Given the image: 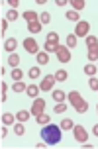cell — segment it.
<instances>
[{"label": "cell", "instance_id": "obj_39", "mask_svg": "<svg viewBox=\"0 0 98 149\" xmlns=\"http://www.w3.org/2000/svg\"><path fill=\"white\" fill-rule=\"evenodd\" d=\"M6 90H8V84H6V82H2V94H6Z\"/></svg>", "mask_w": 98, "mask_h": 149}, {"label": "cell", "instance_id": "obj_13", "mask_svg": "<svg viewBox=\"0 0 98 149\" xmlns=\"http://www.w3.org/2000/svg\"><path fill=\"white\" fill-rule=\"evenodd\" d=\"M24 20H26V22L30 24V22H35V20H39L38 18V14H35V12H33V10H26V12H24Z\"/></svg>", "mask_w": 98, "mask_h": 149}, {"label": "cell", "instance_id": "obj_9", "mask_svg": "<svg viewBox=\"0 0 98 149\" xmlns=\"http://www.w3.org/2000/svg\"><path fill=\"white\" fill-rule=\"evenodd\" d=\"M55 53H57V59L61 63H69L71 61V51H69V47H65V45H59V49Z\"/></svg>", "mask_w": 98, "mask_h": 149}, {"label": "cell", "instance_id": "obj_29", "mask_svg": "<svg viewBox=\"0 0 98 149\" xmlns=\"http://www.w3.org/2000/svg\"><path fill=\"white\" fill-rule=\"evenodd\" d=\"M84 73H86V74H90V77H92V74H96V73H98V69L94 67L92 63H88V65L84 67Z\"/></svg>", "mask_w": 98, "mask_h": 149}, {"label": "cell", "instance_id": "obj_11", "mask_svg": "<svg viewBox=\"0 0 98 149\" xmlns=\"http://www.w3.org/2000/svg\"><path fill=\"white\" fill-rule=\"evenodd\" d=\"M26 92H28V96H31V98H38V94L41 92V88H39L38 84H30V86L26 88Z\"/></svg>", "mask_w": 98, "mask_h": 149}, {"label": "cell", "instance_id": "obj_17", "mask_svg": "<svg viewBox=\"0 0 98 149\" xmlns=\"http://www.w3.org/2000/svg\"><path fill=\"white\" fill-rule=\"evenodd\" d=\"M10 77H12L14 81H22V77H24L22 69H20V67H14V69H12V73H10Z\"/></svg>", "mask_w": 98, "mask_h": 149}, {"label": "cell", "instance_id": "obj_23", "mask_svg": "<svg viewBox=\"0 0 98 149\" xmlns=\"http://www.w3.org/2000/svg\"><path fill=\"white\" fill-rule=\"evenodd\" d=\"M35 122H38V124H43V126H45L47 122H51V118H49V116H47L45 112H43V114H39V116H35Z\"/></svg>", "mask_w": 98, "mask_h": 149}, {"label": "cell", "instance_id": "obj_19", "mask_svg": "<svg viewBox=\"0 0 98 149\" xmlns=\"http://www.w3.org/2000/svg\"><path fill=\"white\" fill-rule=\"evenodd\" d=\"M67 20L69 22H81V16H79V12H75V10H71V12H67Z\"/></svg>", "mask_w": 98, "mask_h": 149}, {"label": "cell", "instance_id": "obj_20", "mask_svg": "<svg viewBox=\"0 0 98 149\" xmlns=\"http://www.w3.org/2000/svg\"><path fill=\"white\" fill-rule=\"evenodd\" d=\"M8 63H10V67H18V65H20V57H18L16 53H10V57H8Z\"/></svg>", "mask_w": 98, "mask_h": 149}, {"label": "cell", "instance_id": "obj_7", "mask_svg": "<svg viewBox=\"0 0 98 149\" xmlns=\"http://www.w3.org/2000/svg\"><path fill=\"white\" fill-rule=\"evenodd\" d=\"M88 30H90V24L88 22H79L76 24V28H75V36L76 37H88Z\"/></svg>", "mask_w": 98, "mask_h": 149}, {"label": "cell", "instance_id": "obj_41", "mask_svg": "<svg viewBox=\"0 0 98 149\" xmlns=\"http://www.w3.org/2000/svg\"><path fill=\"white\" fill-rule=\"evenodd\" d=\"M96 110H98V106H96Z\"/></svg>", "mask_w": 98, "mask_h": 149}, {"label": "cell", "instance_id": "obj_6", "mask_svg": "<svg viewBox=\"0 0 98 149\" xmlns=\"http://www.w3.org/2000/svg\"><path fill=\"white\" fill-rule=\"evenodd\" d=\"M24 49H26L28 53H35V55H38L39 45H38V41H35L33 37H28V39H24Z\"/></svg>", "mask_w": 98, "mask_h": 149}, {"label": "cell", "instance_id": "obj_5", "mask_svg": "<svg viewBox=\"0 0 98 149\" xmlns=\"http://www.w3.org/2000/svg\"><path fill=\"white\" fill-rule=\"evenodd\" d=\"M73 135H75L76 141H81V143H86V139H88V134H86V130H84L83 126L73 127Z\"/></svg>", "mask_w": 98, "mask_h": 149}, {"label": "cell", "instance_id": "obj_36", "mask_svg": "<svg viewBox=\"0 0 98 149\" xmlns=\"http://www.w3.org/2000/svg\"><path fill=\"white\" fill-rule=\"evenodd\" d=\"M8 26H10V22H8V20H4V18H2V22H0V28H2V36H4V31L8 30Z\"/></svg>", "mask_w": 98, "mask_h": 149}, {"label": "cell", "instance_id": "obj_10", "mask_svg": "<svg viewBox=\"0 0 98 149\" xmlns=\"http://www.w3.org/2000/svg\"><path fill=\"white\" fill-rule=\"evenodd\" d=\"M16 45H18V41H16L14 37H8L6 41H4V49H6L8 53H14V49H16Z\"/></svg>", "mask_w": 98, "mask_h": 149}, {"label": "cell", "instance_id": "obj_2", "mask_svg": "<svg viewBox=\"0 0 98 149\" xmlns=\"http://www.w3.org/2000/svg\"><path fill=\"white\" fill-rule=\"evenodd\" d=\"M67 98H69V104L73 106V108H75V110L79 112V114H84V112L88 110V102H86V100H84V98L81 96V94H79L76 90L69 92Z\"/></svg>", "mask_w": 98, "mask_h": 149}, {"label": "cell", "instance_id": "obj_40", "mask_svg": "<svg viewBox=\"0 0 98 149\" xmlns=\"http://www.w3.org/2000/svg\"><path fill=\"white\" fill-rule=\"evenodd\" d=\"M92 132H94V135H96V137H98V124H96V126H94V127H92Z\"/></svg>", "mask_w": 98, "mask_h": 149}, {"label": "cell", "instance_id": "obj_37", "mask_svg": "<svg viewBox=\"0 0 98 149\" xmlns=\"http://www.w3.org/2000/svg\"><path fill=\"white\" fill-rule=\"evenodd\" d=\"M8 4H10V6H12V10H14V8L18 6V0H8Z\"/></svg>", "mask_w": 98, "mask_h": 149}, {"label": "cell", "instance_id": "obj_22", "mask_svg": "<svg viewBox=\"0 0 98 149\" xmlns=\"http://www.w3.org/2000/svg\"><path fill=\"white\" fill-rule=\"evenodd\" d=\"M71 6H73L75 12H79V10H83V8H84V0H71Z\"/></svg>", "mask_w": 98, "mask_h": 149}, {"label": "cell", "instance_id": "obj_12", "mask_svg": "<svg viewBox=\"0 0 98 149\" xmlns=\"http://www.w3.org/2000/svg\"><path fill=\"white\" fill-rule=\"evenodd\" d=\"M51 96H53V100H55V102H63V100L67 98V92H65V90H53Z\"/></svg>", "mask_w": 98, "mask_h": 149}, {"label": "cell", "instance_id": "obj_1", "mask_svg": "<svg viewBox=\"0 0 98 149\" xmlns=\"http://www.w3.org/2000/svg\"><path fill=\"white\" fill-rule=\"evenodd\" d=\"M41 137L47 145H57L61 141V126H53V124L47 126L45 124L43 130H41Z\"/></svg>", "mask_w": 98, "mask_h": 149}, {"label": "cell", "instance_id": "obj_3", "mask_svg": "<svg viewBox=\"0 0 98 149\" xmlns=\"http://www.w3.org/2000/svg\"><path fill=\"white\" fill-rule=\"evenodd\" d=\"M59 36L55 33V31H51V33H47V37H45V51L47 53H51V51H57L59 49Z\"/></svg>", "mask_w": 98, "mask_h": 149}, {"label": "cell", "instance_id": "obj_33", "mask_svg": "<svg viewBox=\"0 0 98 149\" xmlns=\"http://www.w3.org/2000/svg\"><path fill=\"white\" fill-rule=\"evenodd\" d=\"M14 132H16V135H24V132H26L24 124H16V126H14Z\"/></svg>", "mask_w": 98, "mask_h": 149}, {"label": "cell", "instance_id": "obj_8", "mask_svg": "<svg viewBox=\"0 0 98 149\" xmlns=\"http://www.w3.org/2000/svg\"><path fill=\"white\" fill-rule=\"evenodd\" d=\"M53 84H55V74H47L45 79L41 81L39 88L43 90V92H51V90H53Z\"/></svg>", "mask_w": 98, "mask_h": 149}, {"label": "cell", "instance_id": "obj_30", "mask_svg": "<svg viewBox=\"0 0 98 149\" xmlns=\"http://www.w3.org/2000/svg\"><path fill=\"white\" fill-rule=\"evenodd\" d=\"M6 20H8V22L18 20V12H16V10H8V12H6Z\"/></svg>", "mask_w": 98, "mask_h": 149}, {"label": "cell", "instance_id": "obj_18", "mask_svg": "<svg viewBox=\"0 0 98 149\" xmlns=\"http://www.w3.org/2000/svg\"><path fill=\"white\" fill-rule=\"evenodd\" d=\"M75 127V124H73V120H69V118H65V120H61V130H73Z\"/></svg>", "mask_w": 98, "mask_h": 149}, {"label": "cell", "instance_id": "obj_34", "mask_svg": "<svg viewBox=\"0 0 98 149\" xmlns=\"http://www.w3.org/2000/svg\"><path fill=\"white\" fill-rule=\"evenodd\" d=\"M39 22H41V24H49V22H51V16L47 14V12H43V14L39 16Z\"/></svg>", "mask_w": 98, "mask_h": 149}, {"label": "cell", "instance_id": "obj_38", "mask_svg": "<svg viewBox=\"0 0 98 149\" xmlns=\"http://www.w3.org/2000/svg\"><path fill=\"white\" fill-rule=\"evenodd\" d=\"M0 135H2V137H6V135H8V130H6V126H2V132H0Z\"/></svg>", "mask_w": 98, "mask_h": 149}, {"label": "cell", "instance_id": "obj_31", "mask_svg": "<svg viewBox=\"0 0 98 149\" xmlns=\"http://www.w3.org/2000/svg\"><path fill=\"white\" fill-rule=\"evenodd\" d=\"M65 110H67V104H63V102H57V106L53 108V112H55V114H63Z\"/></svg>", "mask_w": 98, "mask_h": 149}, {"label": "cell", "instance_id": "obj_27", "mask_svg": "<svg viewBox=\"0 0 98 149\" xmlns=\"http://www.w3.org/2000/svg\"><path fill=\"white\" fill-rule=\"evenodd\" d=\"M12 88H14L16 92H24V90L28 88V86H26V82H22V81H16V82H14V86H12Z\"/></svg>", "mask_w": 98, "mask_h": 149}, {"label": "cell", "instance_id": "obj_4", "mask_svg": "<svg viewBox=\"0 0 98 149\" xmlns=\"http://www.w3.org/2000/svg\"><path fill=\"white\" fill-rule=\"evenodd\" d=\"M31 114L33 116H39V114H43L45 112V100L43 98H33V104H31Z\"/></svg>", "mask_w": 98, "mask_h": 149}, {"label": "cell", "instance_id": "obj_24", "mask_svg": "<svg viewBox=\"0 0 98 149\" xmlns=\"http://www.w3.org/2000/svg\"><path fill=\"white\" fill-rule=\"evenodd\" d=\"M67 77H69V74H67V71L59 69V71L55 73V81H61V82H63V81H67Z\"/></svg>", "mask_w": 98, "mask_h": 149}, {"label": "cell", "instance_id": "obj_21", "mask_svg": "<svg viewBox=\"0 0 98 149\" xmlns=\"http://www.w3.org/2000/svg\"><path fill=\"white\" fill-rule=\"evenodd\" d=\"M47 61H49V55H47V51H39V53H38V63H39V65H45Z\"/></svg>", "mask_w": 98, "mask_h": 149}, {"label": "cell", "instance_id": "obj_16", "mask_svg": "<svg viewBox=\"0 0 98 149\" xmlns=\"http://www.w3.org/2000/svg\"><path fill=\"white\" fill-rule=\"evenodd\" d=\"M30 114H31V112H28V110H20L18 114H16V120H18V122H28Z\"/></svg>", "mask_w": 98, "mask_h": 149}, {"label": "cell", "instance_id": "obj_32", "mask_svg": "<svg viewBox=\"0 0 98 149\" xmlns=\"http://www.w3.org/2000/svg\"><path fill=\"white\" fill-rule=\"evenodd\" d=\"M28 74H30L31 79L35 81V79H39V74H41V71H39L38 67H31V69H30V73H28Z\"/></svg>", "mask_w": 98, "mask_h": 149}, {"label": "cell", "instance_id": "obj_28", "mask_svg": "<svg viewBox=\"0 0 98 149\" xmlns=\"http://www.w3.org/2000/svg\"><path fill=\"white\" fill-rule=\"evenodd\" d=\"M86 45H88V49H92V47H98V39L94 36H88L86 37Z\"/></svg>", "mask_w": 98, "mask_h": 149}, {"label": "cell", "instance_id": "obj_15", "mask_svg": "<svg viewBox=\"0 0 98 149\" xmlns=\"http://www.w3.org/2000/svg\"><path fill=\"white\" fill-rule=\"evenodd\" d=\"M14 120H16V116H14V114H10V112H6V114L2 116V122H4V126H12V124H14Z\"/></svg>", "mask_w": 98, "mask_h": 149}, {"label": "cell", "instance_id": "obj_25", "mask_svg": "<svg viewBox=\"0 0 98 149\" xmlns=\"http://www.w3.org/2000/svg\"><path fill=\"white\" fill-rule=\"evenodd\" d=\"M67 47H69V49H73V47H76V36H75V33H71V36H67Z\"/></svg>", "mask_w": 98, "mask_h": 149}, {"label": "cell", "instance_id": "obj_26", "mask_svg": "<svg viewBox=\"0 0 98 149\" xmlns=\"http://www.w3.org/2000/svg\"><path fill=\"white\" fill-rule=\"evenodd\" d=\"M88 61H98V47H92V49H88Z\"/></svg>", "mask_w": 98, "mask_h": 149}, {"label": "cell", "instance_id": "obj_14", "mask_svg": "<svg viewBox=\"0 0 98 149\" xmlns=\"http://www.w3.org/2000/svg\"><path fill=\"white\" fill-rule=\"evenodd\" d=\"M28 30H30L31 33H39V31H41V22H39V20L30 22V24H28Z\"/></svg>", "mask_w": 98, "mask_h": 149}, {"label": "cell", "instance_id": "obj_35", "mask_svg": "<svg viewBox=\"0 0 98 149\" xmlns=\"http://www.w3.org/2000/svg\"><path fill=\"white\" fill-rule=\"evenodd\" d=\"M88 86H90L92 90H96V92H98V81L94 79V77H90V81H88Z\"/></svg>", "mask_w": 98, "mask_h": 149}]
</instances>
